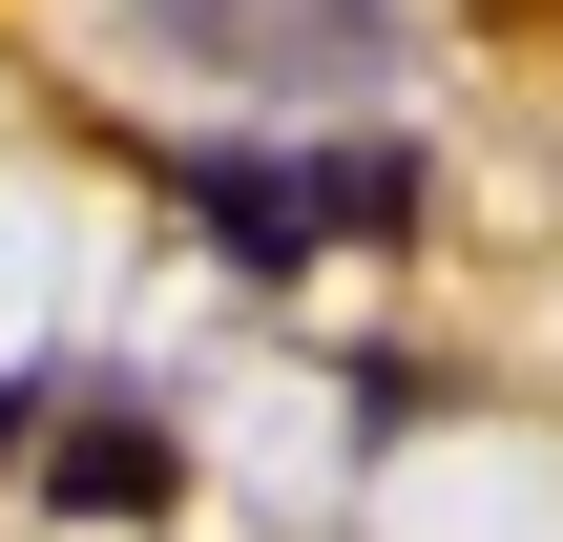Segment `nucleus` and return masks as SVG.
Here are the masks:
<instances>
[{"instance_id":"obj_1","label":"nucleus","mask_w":563,"mask_h":542,"mask_svg":"<svg viewBox=\"0 0 563 542\" xmlns=\"http://www.w3.org/2000/svg\"><path fill=\"white\" fill-rule=\"evenodd\" d=\"M42 480H63V501H104V522H146V501H167V439H146L125 397H84V418L42 439Z\"/></svg>"},{"instance_id":"obj_3","label":"nucleus","mask_w":563,"mask_h":542,"mask_svg":"<svg viewBox=\"0 0 563 542\" xmlns=\"http://www.w3.org/2000/svg\"><path fill=\"white\" fill-rule=\"evenodd\" d=\"M501 21H522V0H501Z\"/></svg>"},{"instance_id":"obj_2","label":"nucleus","mask_w":563,"mask_h":542,"mask_svg":"<svg viewBox=\"0 0 563 542\" xmlns=\"http://www.w3.org/2000/svg\"><path fill=\"white\" fill-rule=\"evenodd\" d=\"M188 42H230V63H355L376 42V0H167Z\"/></svg>"}]
</instances>
